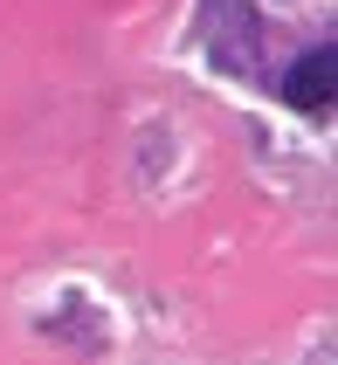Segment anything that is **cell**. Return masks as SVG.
<instances>
[{"mask_svg": "<svg viewBox=\"0 0 338 365\" xmlns=\"http://www.w3.org/2000/svg\"><path fill=\"white\" fill-rule=\"evenodd\" d=\"M332 90H338V48L318 41V48H304L290 62V76H283V97L297 103V110H332Z\"/></svg>", "mask_w": 338, "mask_h": 365, "instance_id": "cell-2", "label": "cell"}, {"mask_svg": "<svg viewBox=\"0 0 338 365\" xmlns=\"http://www.w3.org/2000/svg\"><path fill=\"white\" fill-rule=\"evenodd\" d=\"M200 41H207L214 69L242 83L262 76V21L249 14V0H200Z\"/></svg>", "mask_w": 338, "mask_h": 365, "instance_id": "cell-1", "label": "cell"}]
</instances>
